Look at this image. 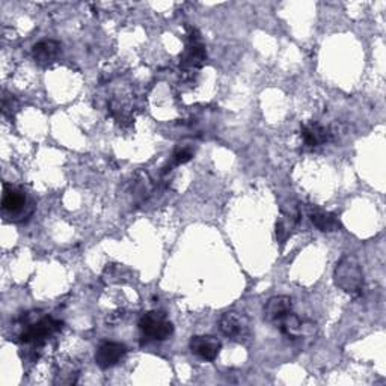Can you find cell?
Listing matches in <instances>:
<instances>
[{"label": "cell", "mask_w": 386, "mask_h": 386, "mask_svg": "<svg viewBox=\"0 0 386 386\" xmlns=\"http://www.w3.org/2000/svg\"><path fill=\"white\" fill-rule=\"evenodd\" d=\"M334 283L347 295L357 298L364 288L362 265L355 255H344L335 268Z\"/></svg>", "instance_id": "6da1fadb"}, {"label": "cell", "mask_w": 386, "mask_h": 386, "mask_svg": "<svg viewBox=\"0 0 386 386\" xmlns=\"http://www.w3.org/2000/svg\"><path fill=\"white\" fill-rule=\"evenodd\" d=\"M139 327L143 335L157 341H165L174 334V326L166 320L165 314L156 311L143 314L139 320Z\"/></svg>", "instance_id": "7a4b0ae2"}, {"label": "cell", "mask_w": 386, "mask_h": 386, "mask_svg": "<svg viewBox=\"0 0 386 386\" xmlns=\"http://www.w3.org/2000/svg\"><path fill=\"white\" fill-rule=\"evenodd\" d=\"M219 327L225 337L237 340V341L245 340L250 332V325H249L248 317L235 311L225 313L219 322Z\"/></svg>", "instance_id": "3957f363"}, {"label": "cell", "mask_w": 386, "mask_h": 386, "mask_svg": "<svg viewBox=\"0 0 386 386\" xmlns=\"http://www.w3.org/2000/svg\"><path fill=\"white\" fill-rule=\"evenodd\" d=\"M61 327H62V323L53 320V318L50 317L39 318V320H36L35 323L29 325V327L23 332L20 338H21V342H26V344H31V342L39 344L46 338H49L51 334H55V332L59 330Z\"/></svg>", "instance_id": "277c9868"}, {"label": "cell", "mask_w": 386, "mask_h": 386, "mask_svg": "<svg viewBox=\"0 0 386 386\" xmlns=\"http://www.w3.org/2000/svg\"><path fill=\"white\" fill-rule=\"evenodd\" d=\"M127 355V347L121 342H103L96 352V362L106 370L121 362Z\"/></svg>", "instance_id": "5b68a950"}, {"label": "cell", "mask_w": 386, "mask_h": 386, "mask_svg": "<svg viewBox=\"0 0 386 386\" xmlns=\"http://www.w3.org/2000/svg\"><path fill=\"white\" fill-rule=\"evenodd\" d=\"M191 350L204 361H215L218 357L222 344L218 338L210 335H195L191 340Z\"/></svg>", "instance_id": "8992f818"}, {"label": "cell", "mask_w": 386, "mask_h": 386, "mask_svg": "<svg viewBox=\"0 0 386 386\" xmlns=\"http://www.w3.org/2000/svg\"><path fill=\"white\" fill-rule=\"evenodd\" d=\"M28 207V196L17 188H9L5 186L4 188V196H2V210L5 215L9 216H20L26 211Z\"/></svg>", "instance_id": "52a82bcc"}, {"label": "cell", "mask_w": 386, "mask_h": 386, "mask_svg": "<svg viewBox=\"0 0 386 386\" xmlns=\"http://www.w3.org/2000/svg\"><path fill=\"white\" fill-rule=\"evenodd\" d=\"M306 215L311 219L313 225L323 233H334L340 228V220L335 215H332L329 211L320 210L314 205L306 208Z\"/></svg>", "instance_id": "ba28073f"}, {"label": "cell", "mask_w": 386, "mask_h": 386, "mask_svg": "<svg viewBox=\"0 0 386 386\" xmlns=\"http://www.w3.org/2000/svg\"><path fill=\"white\" fill-rule=\"evenodd\" d=\"M293 302L288 296H275L264 306V318L270 323L279 322L284 315L291 313Z\"/></svg>", "instance_id": "9c48e42d"}, {"label": "cell", "mask_w": 386, "mask_h": 386, "mask_svg": "<svg viewBox=\"0 0 386 386\" xmlns=\"http://www.w3.org/2000/svg\"><path fill=\"white\" fill-rule=\"evenodd\" d=\"M61 53V44L53 39H44L32 47V56L39 65L53 64Z\"/></svg>", "instance_id": "30bf717a"}, {"label": "cell", "mask_w": 386, "mask_h": 386, "mask_svg": "<svg viewBox=\"0 0 386 386\" xmlns=\"http://www.w3.org/2000/svg\"><path fill=\"white\" fill-rule=\"evenodd\" d=\"M205 49L203 44H199L198 41H192L188 49L184 50L183 56H181V66L186 70H192V68H199L205 61Z\"/></svg>", "instance_id": "8fae6325"}, {"label": "cell", "mask_w": 386, "mask_h": 386, "mask_svg": "<svg viewBox=\"0 0 386 386\" xmlns=\"http://www.w3.org/2000/svg\"><path fill=\"white\" fill-rule=\"evenodd\" d=\"M302 138L306 146H310V148H314V146H318L325 143L326 141H329L330 138V131L327 128H325L323 126L317 124V123H311L306 124L302 128Z\"/></svg>", "instance_id": "7c38bea8"}, {"label": "cell", "mask_w": 386, "mask_h": 386, "mask_svg": "<svg viewBox=\"0 0 386 386\" xmlns=\"http://www.w3.org/2000/svg\"><path fill=\"white\" fill-rule=\"evenodd\" d=\"M192 157H193V151L191 148H178L174 154V161L177 165H183V163L191 162Z\"/></svg>", "instance_id": "4fadbf2b"}]
</instances>
